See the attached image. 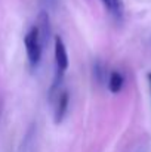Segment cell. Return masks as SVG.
<instances>
[{
    "instance_id": "obj_1",
    "label": "cell",
    "mask_w": 151,
    "mask_h": 152,
    "mask_svg": "<svg viewBox=\"0 0 151 152\" xmlns=\"http://www.w3.org/2000/svg\"><path fill=\"white\" fill-rule=\"evenodd\" d=\"M24 45H25V50H27V56L31 65H37L40 58H42V40H40V34L37 27L31 28L25 39H24Z\"/></svg>"
},
{
    "instance_id": "obj_2",
    "label": "cell",
    "mask_w": 151,
    "mask_h": 152,
    "mask_svg": "<svg viewBox=\"0 0 151 152\" xmlns=\"http://www.w3.org/2000/svg\"><path fill=\"white\" fill-rule=\"evenodd\" d=\"M55 64L58 69V78H61L68 68V53L61 37L55 39Z\"/></svg>"
},
{
    "instance_id": "obj_3",
    "label": "cell",
    "mask_w": 151,
    "mask_h": 152,
    "mask_svg": "<svg viewBox=\"0 0 151 152\" xmlns=\"http://www.w3.org/2000/svg\"><path fill=\"white\" fill-rule=\"evenodd\" d=\"M68 102H70V96L68 92H62L58 98V103H56V109H55V123H61L65 117L67 108H68Z\"/></svg>"
},
{
    "instance_id": "obj_4",
    "label": "cell",
    "mask_w": 151,
    "mask_h": 152,
    "mask_svg": "<svg viewBox=\"0 0 151 152\" xmlns=\"http://www.w3.org/2000/svg\"><path fill=\"white\" fill-rule=\"evenodd\" d=\"M104 3V6L107 7V10L116 18V19H122L123 13H124V4L123 0H101Z\"/></svg>"
},
{
    "instance_id": "obj_5",
    "label": "cell",
    "mask_w": 151,
    "mask_h": 152,
    "mask_svg": "<svg viewBox=\"0 0 151 152\" xmlns=\"http://www.w3.org/2000/svg\"><path fill=\"white\" fill-rule=\"evenodd\" d=\"M37 30H39V34H40V40L45 42L48 37H49V16L46 12H40L39 13V21H37Z\"/></svg>"
},
{
    "instance_id": "obj_6",
    "label": "cell",
    "mask_w": 151,
    "mask_h": 152,
    "mask_svg": "<svg viewBox=\"0 0 151 152\" xmlns=\"http://www.w3.org/2000/svg\"><path fill=\"white\" fill-rule=\"evenodd\" d=\"M123 84H124L123 75H122L119 71H113V72L110 74V78H108V87H110V90H111L113 93H119V92L122 90Z\"/></svg>"
},
{
    "instance_id": "obj_7",
    "label": "cell",
    "mask_w": 151,
    "mask_h": 152,
    "mask_svg": "<svg viewBox=\"0 0 151 152\" xmlns=\"http://www.w3.org/2000/svg\"><path fill=\"white\" fill-rule=\"evenodd\" d=\"M1 111H3V99L0 96V117H1Z\"/></svg>"
},
{
    "instance_id": "obj_8",
    "label": "cell",
    "mask_w": 151,
    "mask_h": 152,
    "mask_svg": "<svg viewBox=\"0 0 151 152\" xmlns=\"http://www.w3.org/2000/svg\"><path fill=\"white\" fill-rule=\"evenodd\" d=\"M148 80H150V84H151V72L148 74Z\"/></svg>"
}]
</instances>
